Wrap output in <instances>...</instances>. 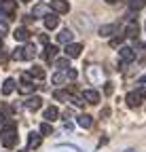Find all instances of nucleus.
<instances>
[{
    "label": "nucleus",
    "mask_w": 146,
    "mask_h": 152,
    "mask_svg": "<svg viewBox=\"0 0 146 152\" xmlns=\"http://www.w3.org/2000/svg\"><path fill=\"white\" fill-rule=\"evenodd\" d=\"M0 135H2V144H4V148H13V146L17 144V127H15L13 123H9Z\"/></svg>",
    "instance_id": "1"
},
{
    "label": "nucleus",
    "mask_w": 146,
    "mask_h": 152,
    "mask_svg": "<svg viewBox=\"0 0 146 152\" xmlns=\"http://www.w3.org/2000/svg\"><path fill=\"white\" fill-rule=\"evenodd\" d=\"M36 55V47L34 45H28V47H17L13 51V57L15 59H34Z\"/></svg>",
    "instance_id": "2"
},
{
    "label": "nucleus",
    "mask_w": 146,
    "mask_h": 152,
    "mask_svg": "<svg viewBox=\"0 0 146 152\" xmlns=\"http://www.w3.org/2000/svg\"><path fill=\"white\" fill-rule=\"evenodd\" d=\"M15 9H17V2H15V0H2V2H0V11H2L7 17H11V15L15 13Z\"/></svg>",
    "instance_id": "3"
},
{
    "label": "nucleus",
    "mask_w": 146,
    "mask_h": 152,
    "mask_svg": "<svg viewBox=\"0 0 146 152\" xmlns=\"http://www.w3.org/2000/svg\"><path fill=\"white\" fill-rule=\"evenodd\" d=\"M119 55H121L123 64H129V61H134V59H136V51H134V49H129V47H123V49L119 51Z\"/></svg>",
    "instance_id": "4"
},
{
    "label": "nucleus",
    "mask_w": 146,
    "mask_h": 152,
    "mask_svg": "<svg viewBox=\"0 0 146 152\" xmlns=\"http://www.w3.org/2000/svg\"><path fill=\"white\" fill-rule=\"evenodd\" d=\"M51 9L55 11V13H68V2L66 0H51Z\"/></svg>",
    "instance_id": "5"
},
{
    "label": "nucleus",
    "mask_w": 146,
    "mask_h": 152,
    "mask_svg": "<svg viewBox=\"0 0 146 152\" xmlns=\"http://www.w3.org/2000/svg\"><path fill=\"white\" fill-rule=\"evenodd\" d=\"M81 51H83V45H66V57H79L81 55Z\"/></svg>",
    "instance_id": "6"
},
{
    "label": "nucleus",
    "mask_w": 146,
    "mask_h": 152,
    "mask_svg": "<svg viewBox=\"0 0 146 152\" xmlns=\"http://www.w3.org/2000/svg\"><path fill=\"white\" fill-rule=\"evenodd\" d=\"M83 97H85L89 104H98V102H100V93H98V91H93V89H85Z\"/></svg>",
    "instance_id": "7"
},
{
    "label": "nucleus",
    "mask_w": 146,
    "mask_h": 152,
    "mask_svg": "<svg viewBox=\"0 0 146 152\" xmlns=\"http://www.w3.org/2000/svg\"><path fill=\"white\" fill-rule=\"evenodd\" d=\"M140 99H142L140 91L138 93H127V106H129V108H138L140 106Z\"/></svg>",
    "instance_id": "8"
},
{
    "label": "nucleus",
    "mask_w": 146,
    "mask_h": 152,
    "mask_svg": "<svg viewBox=\"0 0 146 152\" xmlns=\"http://www.w3.org/2000/svg\"><path fill=\"white\" fill-rule=\"evenodd\" d=\"M72 36H74V34L66 28V30H62V32L57 34V40H59L62 45H70V42H72Z\"/></svg>",
    "instance_id": "9"
},
{
    "label": "nucleus",
    "mask_w": 146,
    "mask_h": 152,
    "mask_svg": "<svg viewBox=\"0 0 146 152\" xmlns=\"http://www.w3.org/2000/svg\"><path fill=\"white\" fill-rule=\"evenodd\" d=\"M40 106H43V99H40V97H30V99L26 102V108H28L30 112H36Z\"/></svg>",
    "instance_id": "10"
},
{
    "label": "nucleus",
    "mask_w": 146,
    "mask_h": 152,
    "mask_svg": "<svg viewBox=\"0 0 146 152\" xmlns=\"http://www.w3.org/2000/svg\"><path fill=\"white\" fill-rule=\"evenodd\" d=\"M13 36H15V40H19V42H26L28 38H30V32H28L26 28H17V30L13 32Z\"/></svg>",
    "instance_id": "11"
},
{
    "label": "nucleus",
    "mask_w": 146,
    "mask_h": 152,
    "mask_svg": "<svg viewBox=\"0 0 146 152\" xmlns=\"http://www.w3.org/2000/svg\"><path fill=\"white\" fill-rule=\"evenodd\" d=\"M57 116H59V110H57V108H53V106H51V108H47V110H45V118H47L49 123L57 121Z\"/></svg>",
    "instance_id": "12"
},
{
    "label": "nucleus",
    "mask_w": 146,
    "mask_h": 152,
    "mask_svg": "<svg viewBox=\"0 0 146 152\" xmlns=\"http://www.w3.org/2000/svg\"><path fill=\"white\" fill-rule=\"evenodd\" d=\"M79 125H81L83 129H89L91 125H93V118H91L89 114H81V116H79Z\"/></svg>",
    "instance_id": "13"
},
{
    "label": "nucleus",
    "mask_w": 146,
    "mask_h": 152,
    "mask_svg": "<svg viewBox=\"0 0 146 152\" xmlns=\"http://www.w3.org/2000/svg\"><path fill=\"white\" fill-rule=\"evenodd\" d=\"M28 146L30 148H38L40 146V135H38V133H30V135H28Z\"/></svg>",
    "instance_id": "14"
},
{
    "label": "nucleus",
    "mask_w": 146,
    "mask_h": 152,
    "mask_svg": "<svg viewBox=\"0 0 146 152\" xmlns=\"http://www.w3.org/2000/svg\"><path fill=\"white\" fill-rule=\"evenodd\" d=\"M13 89H15V80L13 78H7L4 80V87H2V95H11Z\"/></svg>",
    "instance_id": "15"
},
{
    "label": "nucleus",
    "mask_w": 146,
    "mask_h": 152,
    "mask_svg": "<svg viewBox=\"0 0 146 152\" xmlns=\"http://www.w3.org/2000/svg\"><path fill=\"white\" fill-rule=\"evenodd\" d=\"M57 23H59V19H57L55 15H47V19H45V26H47L49 30H53V28H57Z\"/></svg>",
    "instance_id": "16"
},
{
    "label": "nucleus",
    "mask_w": 146,
    "mask_h": 152,
    "mask_svg": "<svg viewBox=\"0 0 146 152\" xmlns=\"http://www.w3.org/2000/svg\"><path fill=\"white\" fill-rule=\"evenodd\" d=\"M138 30H140L138 23H136V21H129V26H127L125 34H127V36H131V38H136V36H138Z\"/></svg>",
    "instance_id": "17"
},
{
    "label": "nucleus",
    "mask_w": 146,
    "mask_h": 152,
    "mask_svg": "<svg viewBox=\"0 0 146 152\" xmlns=\"http://www.w3.org/2000/svg\"><path fill=\"white\" fill-rule=\"evenodd\" d=\"M114 32H117V26H112V23L100 28V36H110V34H114Z\"/></svg>",
    "instance_id": "18"
},
{
    "label": "nucleus",
    "mask_w": 146,
    "mask_h": 152,
    "mask_svg": "<svg viewBox=\"0 0 146 152\" xmlns=\"http://www.w3.org/2000/svg\"><path fill=\"white\" fill-rule=\"evenodd\" d=\"M30 76H34V78L43 80V78H45V70H43V68H38V66H34V68L30 70Z\"/></svg>",
    "instance_id": "19"
},
{
    "label": "nucleus",
    "mask_w": 146,
    "mask_h": 152,
    "mask_svg": "<svg viewBox=\"0 0 146 152\" xmlns=\"http://www.w3.org/2000/svg\"><path fill=\"white\" fill-rule=\"evenodd\" d=\"M57 47H53V45H49L47 49H45V57H47V59H55V55H57Z\"/></svg>",
    "instance_id": "20"
},
{
    "label": "nucleus",
    "mask_w": 146,
    "mask_h": 152,
    "mask_svg": "<svg viewBox=\"0 0 146 152\" xmlns=\"http://www.w3.org/2000/svg\"><path fill=\"white\" fill-rule=\"evenodd\" d=\"M34 89H36V85H32V83H21V87H19V93L28 95V93H32Z\"/></svg>",
    "instance_id": "21"
},
{
    "label": "nucleus",
    "mask_w": 146,
    "mask_h": 152,
    "mask_svg": "<svg viewBox=\"0 0 146 152\" xmlns=\"http://www.w3.org/2000/svg\"><path fill=\"white\" fill-rule=\"evenodd\" d=\"M129 7H131L134 11H140V9H144V7H146V0H131Z\"/></svg>",
    "instance_id": "22"
},
{
    "label": "nucleus",
    "mask_w": 146,
    "mask_h": 152,
    "mask_svg": "<svg viewBox=\"0 0 146 152\" xmlns=\"http://www.w3.org/2000/svg\"><path fill=\"white\" fill-rule=\"evenodd\" d=\"M32 13H34V17H43V15L47 13V7H45V4H36Z\"/></svg>",
    "instance_id": "23"
},
{
    "label": "nucleus",
    "mask_w": 146,
    "mask_h": 152,
    "mask_svg": "<svg viewBox=\"0 0 146 152\" xmlns=\"http://www.w3.org/2000/svg\"><path fill=\"white\" fill-rule=\"evenodd\" d=\"M40 133H45V135H51V133H53V127H51L49 123H43V125H40Z\"/></svg>",
    "instance_id": "24"
},
{
    "label": "nucleus",
    "mask_w": 146,
    "mask_h": 152,
    "mask_svg": "<svg viewBox=\"0 0 146 152\" xmlns=\"http://www.w3.org/2000/svg\"><path fill=\"white\" fill-rule=\"evenodd\" d=\"M66 80V74H62V72H57L55 76H53V83H55V85H62Z\"/></svg>",
    "instance_id": "25"
},
{
    "label": "nucleus",
    "mask_w": 146,
    "mask_h": 152,
    "mask_svg": "<svg viewBox=\"0 0 146 152\" xmlns=\"http://www.w3.org/2000/svg\"><path fill=\"white\" fill-rule=\"evenodd\" d=\"M53 97L59 99V102H64V99H68V93L66 91H55V93H53Z\"/></svg>",
    "instance_id": "26"
},
{
    "label": "nucleus",
    "mask_w": 146,
    "mask_h": 152,
    "mask_svg": "<svg viewBox=\"0 0 146 152\" xmlns=\"http://www.w3.org/2000/svg\"><path fill=\"white\" fill-rule=\"evenodd\" d=\"M55 66L57 68H70L68 66V57H66V59H55Z\"/></svg>",
    "instance_id": "27"
},
{
    "label": "nucleus",
    "mask_w": 146,
    "mask_h": 152,
    "mask_svg": "<svg viewBox=\"0 0 146 152\" xmlns=\"http://www.w3.org/2000/svg\"><path fill=\"white\" fill-rule=\"evenodd\" d=\"M112 91H114L112 83H106V87H104V93H106V95H112Z\"/></svg>",
    "instance_id": "28"
},
{
    "label": "nucleus",
    "mask_w": 146,
    "mask_h": 152,
    "mask_svg": "<svg viewBox=\"0 0 146 152\" xmlns=\"http://www.w3.org/2000/svg\"><path fill=\"white\" fill-rule=\"evenodd\" d=\"M66 76H68L70 80H74V78H76V70H68V72H66Z\"/></svg>",
    "instance_id": "29"
},
{
    "label": "nucleus",
    "mask_w": 146,
    "mask_h": 152,
    "mask_svg": "<svg viewBox=\"0 0 146 152\" xmlns=\"http://www.w3.org/2000/svg\"><path fill=\"white\" fill-rule=\"evenodd\" d=\"M0 32H2V34H7V32H9V26H7L4 21H0Z\"/></svg>",
    "instance_id": "30"
},
{
    "label": "nucleus",
    "mask_w": 146,
    "mask_h": 152,
    "mask_svg": "<svg viewBox=\"0 0 146 152\" xmlns=\"http://www.w3.org/2000/svg\"><path fill=\"white\" fill-rule=\"evenodd\" d=\"M121 42H123V36H119V38H114V40H112L110 45H112V47H119Z\"/></svg>",
    "instance_id": "31"
},
{
    "label": "nucleus",
    "mask_w": 146,
    "mask_h": 152,
    "mask_svg": "<svg viewBox=\"0 0 146 152\" xmlns=\"http://www.w3.org/2000/svg\"><path fill=\"white\" fill-rule=\"evenodd\" d=\"M70 102L74 104V106H83V102H81V97H70Z\"/></svg>",
    "instance_id": "32"
},
{
    "label": "nucleus",
    "mask_w": 146,
    "mask_h": 152,
    "mask_svg": "<svg viewBox=\"0 0 146 152\" xmlns=\"http://www.w3.org/2000/svg\"><path fill=\"white\" fill-rule=\"evenodd\" d=\"M40 42H45V45L49 42V36H47V34H43V36H40Z\"/></svg>",
    "instance_id": "33"
},
{
    "label": "nucleus",
    "mask_w": 146,
    "mask_h": 152,
    "mask_svg": "<svg viewBox=\"0 0 146 152\" xmlns=\"http://www.w3.org/2000/svg\"><path fill=\"white\" fill-rule=\"evenodd\" d=\"M138 83H140V85H144V83H146V74H144V76H142V78H140V80H138Z\"/></svg>",
    "instance_id": "34"
},
{
    "label": "nucleus",
    "mask_w": 146,
    "mask_h": 152,
    "mask_svg": "<svg viewBox=\"0 0 146 152\" xmlns=\"http://www.w3.org/2000/svg\"><path fill=\"white\" fill-rule=\"evenodd\" d=\"M2 123H4V114H2V112H0V125H2Z\"/></svg>",
    "instance_id": "35"
},
{
    "label": "nucleus",
    "mask_w": 146,
    "mask_h": 152,
    "mask_svg": "<svg viewBox=\"0 0 146 152\" xmlns=\"http://www.w3.org/2000/svg\"><path fill=\"white\" fill-rule=\"evenodd\" d=\"M106 2H108V4H114V2H117V0H106Z\"/></svg>",
    "instance_id": "36"
},
{
    "label": "nucleus",
    "mask_w": 146,
    "mask_h": 152,
    "mask_svg": "<svg viewBox=\"0 0 146 152\" xmlns=\"http://www.w3.org/2000/svg\"><path fill=\"white\" fill-rule=\"evenodd\" d=\"M125 152H136V150H134V148H127V150H125Z\"/></svg>",
    "instance_id": "37"
},
{
    "label": "nucleus",
    "mask_w": 146,
    "mask_h": 152,
    "mask_svg": "<svg viewBox=\"0 0 146 152\" xmlns=\"http://www.w3.org/2000/svg\"><path fill=\"white\" fill-rule=\"evenodd\" d=\"M23 152H28V150H23Z\"/></svg>",
    "instance_id": "38"
},
{
    "label": "nucleus",
    "mask_w": 146,
    "mask_h": 152,
    "mask_svg": "<svg viewBox=\"0 0 146 152\" xmlns=\"http://www.w3.org/2000/svg\"><path fill=\"white\" fill-rule=\"evenodd\" d=\"M0 2H2V0H0Z\"/></svg>",
    "instance_id": "39"
},
{
    "label": "nucleus",
    "mask_w": 146,
    "mask_h": 152,
    "mask_svg": "<svg viewBox=\"0 0 146 152\" xmlns=\"http://www.w3.org/2000/svg\"><path fill=\"white\" fill-rule=\"evenodd\" d=\"M0 45H2V42H0Z\"/></svg>",
    "instance_id": "40"
}]
</instances>
